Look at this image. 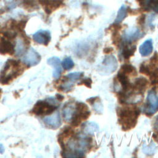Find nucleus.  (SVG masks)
<instances>
[{
    "instance_id": "32",
    "label": "nucleus",
    "mask_w": 158,
    "mask_h": 158,
    "mask_svg": "<svg viewBox=\"0 0 158 158\" xmlns=\"http://www.w3.org/2000/svg\"><path fill=\"white\" fill-rule=\"evenodd\" d=\"M56 98H57V99L58 100L61 101V100L63 99L64 96H62V95H60V94H56Z\"/></svg>"
},
{
    "instance_id": "28",
    "label": "nucleus",
    "mask_w": 158,
    "mask_h": 158,
    "mask_svg": "<svg viewBox=\"0 0 158 158\" xmlns=\"http://www.w3.org/2000/svg\"><path fill=\"white\" fill-rule=\"evenodd\" d=\"M145 19H146V17L144 14H143L142 15H141L138 19V23L139 25H143L145 22Z\"/></svg>"
},
{
    "instance_id": "7",
    "label": "nucleus",
    "mask_w": 158,
    "mask_h": 158,
    "mask_svg": "<svg viewBox=\"0 0 158 158\" xmlns=\"http://www.w3.org/2000/svg\"><path fill=\"white\" fill-rule=\"evenodd\" d=\"M33 39L37 43L46 46L51 40V34L48 30H40L33 35Z\"/></svg>"
},
{
    "instance_id": "25",
    "label": "nucleus",
    "mask_w": 158,
    "mask_h": 158,
    "mask_svg": "<svg viewBox=\"0 0 158 158\" xmlns=\"http://www.w3.org/2000/svg\"><path fill=\"white\" fill-rule=\"evenodd\" d=\"M139 72L147 75H150L151 70H150V67L148 65L144 64V63H142L139 67Z\"/></svg>"
},
{
    "instance_id": "22",
    "label": "nucleus",
    "mask_w": 158,
    "mask_h": 158,
    "mask_svg": "<svg viewBox=\"0 0 158 158\" xmlns=\"http://www.w3.org/2000/svg\"><path fill=\"white\" fill-rule=\"evenodd\" d=\"M112 40L113 43L115 45L118 46L120 44L122 39L118 30H114L112 35Z\"/></svg>"
},
{
    "instance_id": "3",
    "label": "nucleus",
    "mask_w": 158,
    "mask_h": 158,
    "mask_svg": "<svg viewBox=\"0 0 158 158\" xmlns=\"http://www.w3.org/2000/svg\"><path fill=\"white\" fill-rule=\"evenodd\" d=\"M57 107L56 101L53 98L46 101H39L34 106L32 112L38 115H48L52 113Z\"/></svg>"
},
{
    "instance_id": "9",
    "label": "nucleus",
    "mask_w": 158,
    "mask_h": 158,
    "mask_svg": "<svg viewBox=\"0 0 158 158\" xmlns=\"http://www.w3.org/2000/svg\"><path fill=\"white\" fill-rule=\"evenodd\" d=\"M47 62L49 65L54 67L53 77L55 78H59L62 73V67L60 59L57 57L54 56L49 58L47 60Z\"/></svg>"
},
{
    "instance_id": "24",
    "label": "nucleus",
    "mask_w": 158,
    "mask_h": 158,
    "mask_svg": "<svg viewBox=\"0 0 158 158\" xmlns=\"http://www.w3.org/2000/svg\"><path fill=\"white\" fill-rule=\"evenodd\" d=\"M150 80L152 84L158 83V68L155 69L153 71H151L150 73Z\"/></svg>"
},
{
    "instance_id": "34",
    "label": "nucleus",
    "mask_w": 158,
    "mask_h": 158,
    "mask_svg": "<svg viewBox=\"0 0 158 158\" xmlns=\"http://www.w3.org/2000/svg\"><path fill=\"white\" fill-rule=\"evenodd\" d=\"M153 137H154V139H155L157 142H158V134L154 133V134L153 135Z\"/></svg>"
},
{
    "instance_id": "15",
    "label": "nucleus",
    "mask_w": 158,
    "mask_h": 158,
    "mask_svg": "<svg viewBox=\"0 0 158 158\" xmlns=\"http://www.w3.org/2000/svg\"><path fill=\"white\" fill-rule=\"evenodd\" d=\"M83 131L86 134L93 135L94 132L98 130V125L94 122H87L84 123L83 125Z\"/></svg>"
},
{
    "instance_id": "27",
    "label": "nucleus",
    "mask_w": 158,
    "mask_h": 158,
    "mask_svg": "<svg viewBox=\"0 0 158 158\" xmlns=\"http://www.w3.org/2000/svg\"><path fill=\"white\" fill-rule=\"evenodd\" d=\"M83 84L85 85L86 86H87L88 88H91V83H92V80H91V78H85L83 79L80 83H79V84Z\"/></svg>"
},
{
    "instance_id": "35",
    "label": "nucleus",
    "mask_w": 158,
    "mask_h": 158,
    "mask_svg": "<svg viewBox=\"0 0 158 158\" xmlns=\"http://www.w3.org/2000/svg\"><path fill=\"white\" fill-rule=\"evenodd\" d=\"M1 89H0V93H1Z\"/></svg>"
},
{
    "instance_id": "23",
    "label": "nucleus",
    "mask_w": 158,
    "mask_h": 158,
    "mask_svg": "<svg viewBox=\"0 0 158 158\" xmlns=\"http://www.w3.org/2000/svg\"><path fill=\"white\" fill-rule=\"evenodd\" d=\"M23 5L24 6V7L28 9H35L37 6L35 0H23Z\"/></svg>"
},
{
    "instance_id": "26",
    "label": "nucleus",
    "mask_w": 158,
    "mask_h": 158,
    "mask_svg": "<svg viewBox=\"0 0 158 158\" xmlns=\"http://www.w3.org/2000/svg\"><path fill=\"white\" fill-rule=\"evenodd\" d=\"M97 99H96V100L94 101V102L92 105H93V108L95 112L97 113L101 114L102 112V106L100 101L99 100L97 101Z\"/></svg>"
},
{
    "instance_id": "4",
    "label": "nucleus",
    "mask_w": 158,
    "mask_h": 158,
    "mask_svg": "<svg viewBox=\"0 0 158 158\" xmlns=\"http://www.w3.org/2000/svg\"><path fill=\"white\" fill-rule=\"evenodd\" d=\"M147 102L144 109L146 114L152 115L158 110V97L153 89L150 90L147 95Z\"/></svg>"
},
{
    "instance_id": "30",
    "label": "nucleus",
    "mask_w": 158,
    "mask_h": 158,
    "mask_svg": "<svg viewBox=\"0 0 158 158\" xmlns=\"http://www.w3.org/2000/svg\"><path fill=\"white\" fill-rule=\"evenodd\" d=\"M112 51H113V49L112 48H106L103 50L104 53L106 54H109L111 53V52H112Z\"/></svg>"
},
{
    "instance_id": "18",
    "label": "nucleus",
    "mask_w": 158,
    "mask_h": 158,
    "mask_svg": "<svg viewBox=\"0 0 158 158\" xmlns=\"http://www.w3.org/2000/svg\"><path fill=\"white\" fill-rule=\"evenodd\" d=\"M136 47L135 46H132L131 47H129L128 45L125 46L122 50V56L123 57L126 59H128L131 56L133 55L136 51Z\"/></svg>"
},
{
    "instance_id": "33",
    "label": "nucleus",
    "mask_w": 158,
    "mask_h": 158,
    "mask_svg": "<svg viewBox=\"0 0 158 158\" xmlns=\"http://www.w3.org/2000/svg\"><path fill=\"white\" fill-rule=\"evenodd\" d=\"M4 151V148L2 144H0V153L2 154Z\"/></svg>"
},
{
    "instance_id": "12",
    "label": "nucleus",
    "mask_w": 158,
    "mask_h": 158,
    "mask_svg": "<svg viewBox=\"0 0 158 158\" xmlns=\"http://www.w3.org/2000/svg\"><path fill=\"white\" fill-rule=\"evenodd\" d=\"M102 64L104 65V69L106 72H109V73L114 72L117 67V60L113 55L106 56L102 62Z\"/></svg>"
},
{
    "instance_id": "1",
    "label": "nucleus",
    "mask_w": 158,
    "mask_h": 158,
    "mask_svg": "<svg viewBox=\"0 0 158 158\" xmlns=\"http://www.w3.org/2000/svg\"><path fill=\"white\" fill-rule=\"evenodd\" d=\"M20 73L19 61L12 59H8L0 73V83L2 85L7 84Z\"/></svg>"
},
{
    "instance_id": "31",
    "label": "nucleus",
    "mask_w": 158,
    "mask_h": 158,
    "mask_svg": "<svg viewBox=\"0 0 158 158\" xmlns=\"http://www.w3.org/2000/svg\"><path fill=\"white\" fill-rule=\"evenodd\" d=\"M96 99H97L96 97H93V98H88V99L86 100V101L88 102L89 104H93L94 102V101L96 100Z\"/></svg>"
},
{
    "instance_id": "29",
    "label": "nucleus",
    "mask_w": 158,
    "mask_h": 158,
    "mask_svg": "<svg viewBox=\"0 0 158 158\" xmlns=\"http://www.w3.org/2000/svg\"><path fill=\"white\" fill-rule=\"evenodd\" d=\"M152 9L156 12L158 14V0H154L153 4H152Z\"/></svg>"
},
{
    "instance_id": "14",
    "label": "nucleus",
    "mask_w": 158,
    "mask_h": 158,
    "mask_svg": "<svg viewBox=\"0 0 158 158\" xmlns=\"http://www.w3.org/2000/svg\"><path fill=\"white\" fill-rule=\"evenodd\" d=\"M148 83H149L148 80L146 78L144 77L138 78L135 80L134 85H133V89L134 91L135 90L137 92L141 93L144 91Z\"/></svg>"
},
{
    "instance_id": "6",
    "label": "nucleus",
    "mask_w": 158,
    "mask_h": 158,
    "mask_svg": "<svg viewBox=\"0 0 158 158\" xmlns=\"http://www.w3.org/2000/svg\"><path fill=\"white\" fill-rule=\"evenodd\" d=\"M144 35V33H141L140 30L135 27L125 30L123 34V39L125 42L130 43L138 39L141 38Z\"/></svg>"
},
{
    "instance_id": "17",
    "label": "nucleus",
    "mask_w": 158,
    "mask_h": 158,
    "mask_svg": "<svg viewBox=\"0 0 158 158\" xmlns=\"http://www.w3.org/2000/svg\"><path fill=\"white\" fill-rule=\"evenodd\" d=\"M120 72L127 75V76L130 74H133V75H136V71L135 68L130 64H123L121 66L120 71Z\"/></svg>"
},
{
    "instance_id": "5",
    "label": "nucleus",
    "mask_w": 158,
    "mask_h": 158,
    "mask_svg": "<svg viewBox=\"0 0 158 158\" xmlns=\"http://www.w3.org/2000/svg\"><path fill=\"white\" fill-rule=\"evenodd\" d=\"M23 62L29 67L37 65L41 60L40 55L33 48L30 49L22 59Z\"/></svg>"
},
{
    "instance_id": "8",
    "label": "nucleus",
    "mask_w": 158,
    "mask_h": 158,
    "mask_svg": "<svg viewBox=\"0 0 158 158\" xmlns=\"http://www.w3.org/2000/svg\"><path fill=\"white\" fill-rule=\"evenodd\" d=\"M39 3L43 6L46 14H50L52 11L59 8L62 3V0H38Z\"/></svg>"
},
{
    "instance_id": "20",
    "label": "nucleus",
    "mask_w": 158,
    "mask_h": 158,
    "mask_svg": "<svg viewBox=\"0 0 158 158\" xmlns=\"http://www.w3.org/2000/svg\"><path fill=\"white\" fill-rule=\"evenodd\" d=\"M61 65L65 70H70L73 67L74 62L70 57H68L63 60Z\"/></svg>"
},
{
    "instance_id": "13",
    "label": "nucleus",
    "mask_w": 158,
    "mask_h": 158,
    "mask_svg": "<svg viewBox=\"0 0 158 158\" xmlns=\"http://www.w3.org/2000/svg\"><path fill=\"white\" fill-rule=\"evenodd\" d=\"M153 49L152 41L151 39H149L143 42L139 48V53L143 56H147L149 55Z\"/></svg>"
},
{
    "instance_id": "2",
    "label": "nucleus",
    "mask_w": 158,
    "mask_h": 158,
    "mask_svg": "<svg viewBox=\"0 0 158 158\" xmlns=\"http://www.w3.org/2000/svg\"><path fill=\"white\" fill-rule=\"evenodd\" d=\"M122 128L125 130L133 128L136 123V119L139 114V110L136 107L122 108L118 112Z\"/></svg>"
},
{
    "instance_id": "19",
    "label": "nucleus",
    "mask_w": 158,
    "mask_h": 158,
    "mask_svg": "<svg viewBox=\"0 0 158 158\" xmlns=\"http://www.w3.org/2000/svg\"><path fill=\"white\" fill-rule=\"evenodd\" d=\"M75 110L72 106L70 105H66L63 109V115L65 121H70L73 115Z\"/></svg>"
},
{
    "instance_id": "10",
    "label": "nucleus",
    "mask_w": 158,
    "mask_h": 158,
    "mask_svg": "<svg viewBox=\"0 0 158 158\" xmlns=\"http://www.w3.org/2000/svg\"><path fill=\"white\" fill-rule=\"evenodd\" d=\"M43 122L46 125L54 129L59 127L61 125V119L59 112L44 117Z\"/></svg>"
},
{
    "instance_id": "11",
    "label": "nucleus",
    "mask_w": 158,
    "mask_h": 158,
    "mask_svg": "<svg viewBox=\"0 0 158 158\" xmlns=\"http://www.w3.org/2000/svg\"><path fill=\"white\" fill-rule=\"evenodd\" d=\"M15 48L14 44L8 39L2 38L0 40V54H14Z\"/></svg>"
},
{
    "instance_id": "21",
    "label": "nucleus",
    "mask_w": 158,
    "mask_h": 158,
    "mask_svg": "<svg viewBox=\"0 0 158 158\" xmlns=\"http://www.w3.org/2000/svg\"><path fill=\"white\" fill-rule=\"evenodd\" d=\"M83 75V72H73V73H70L68 75H67L65 77L73 81H76L77 80H79L80 78H81Z\"/></svg>"
},
{
    "instance_id": "16",
    "label": "nucleus",
    "mask_w": 158,
    "mask_h": 158,
    "mask_svg": "<svg viewBox=\"0 0 158 158\" xmlns=\"http://www.w3.org/2000/svg\"><path fill=\"white\" fill-rule=\"evenodd\" d=\"M128 13V7L127 6H125V5H122L120 7V9L117 12V15L115 18V23H120V22H122L125 19V18L127 16Z\"/></svg>"
}]
</instances>
